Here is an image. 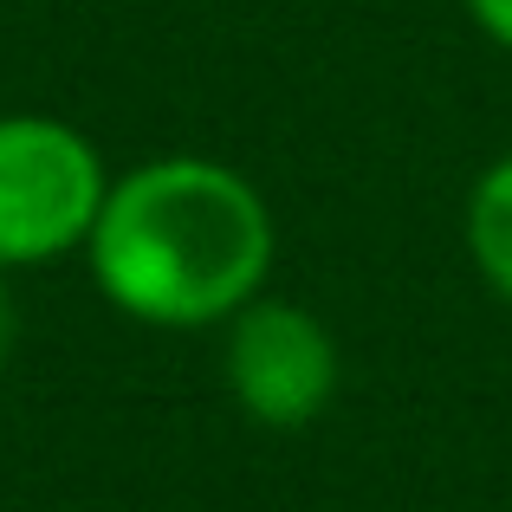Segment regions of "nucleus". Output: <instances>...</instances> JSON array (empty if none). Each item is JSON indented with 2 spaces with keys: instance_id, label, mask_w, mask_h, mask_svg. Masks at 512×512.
Instances as JSON below:
<instances>
[{
  "instance_id": "f257e3e1",
  "label": "nucleus",
  "mask_w": 512,
  "mask_h": 512,
  "mask_svg": "<svg viewBox=\"0 0 512 512\" xmlns=\"http://www.w3.org/2000/svg\"><path fill=\"white\" fill-rule=\"evenodd\" d=\"M279 221L247 169L169 150L111 175L85 240L91 286L150 331H221L273 279Z\"/></svg>"
},
{
  "instance_id": "f03ea898",
  "label": "nucleus",
  "mask_w": 512,
  "mask_h": 512,
  "mask_svg": "<svg viewBox=\"0 0 512 512\" xmlns=\"http://www.w3.org/2000/svg\"><path fill=\"white\" fill-rule=\"evenodd\" d=\"M111 195L98 143L46 111L0 117V273H39L85 253Z\"/></svg>"
},
{
  "instance_id": "20e7f679",
  "label": "nucleus",
  "mask_w": 512,
  "mask_h": 512,
  "mask_svg": "<svg viewBox=\"0 0 512 512\" xmlns=\"http://www.w3.org/2000/svg\"><path fill=\"white\" fill-rule=\"evenodd\" d=\"M461 240L480 286L512 312V150L474 175V188L461 201Z\"/></svg>"
},
{
  "instance_id": "39448f33",
  "label": "nucleus",
  "mask_w": 512,
  "mask_h": 512,
  "mask_svg": "<svg viewBox=\"0 0 512 512\" xmlns=\"http://www.w3.org/2000/svg\"><path fill=\"white\" fill-rule=\"evenodd\" d=\"M467 20H474V33L487 39V46L512 52V0H461Z\"/></svg>"
},
{
  "instance_id": "423d86ee",
  "label": "nucleus",
  "mask_w": 512,
  "mask_h": 512,
  "mask_svg": "<svg viewBox=\"0 0 512 512\" xmlns=\"http://www.w3.org/2000/svg\"><path fill=\"white\" fill-rule=\"evenodd\" d=\"M20 350V299H13V273H0V370Z\"/></svg>"
},
{
  "instance_id": "7ed1b4c3",
  "label": "nucleus",
  "mask_w": 512,
  "mask_h": 512,
  "mask_svg": "<svg viewBox=\"0 0 512 512\" xmlns=\"http://www.w3.org/2000/svg\"><path fill=\"white\" fill-rule=\"evenodd\" d=\"M221 383L253 428L299 435L325 422L344 389V344L312 305L260 292L221 325Z\"/></svg>"
}]
</instances>
